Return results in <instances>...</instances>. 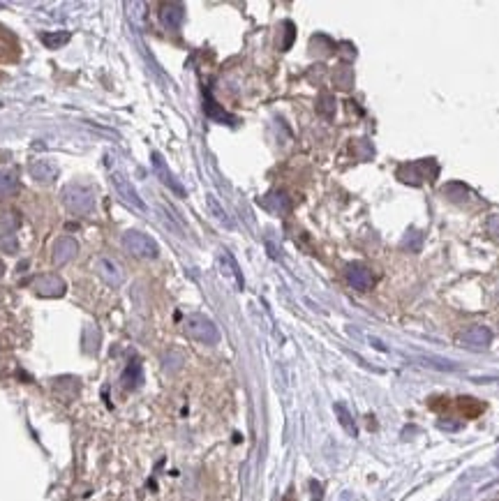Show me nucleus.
I'll return each instance as SVG.
<instances>
[{
    "mask_svg": "<svg viewBox=\"0 0 499 501\" xmlns=\"http://www.w3.org/2000/svg\"><path fill=\"white\" fill-rule=\"evenodd\" d=\"M19 190L16 176L14 173H0V199H7Z\"/></svg>",
    "mask_w": 499,
    "mask_h": 501,
    "instance_id": "f3484780",
    "label": "nucleus"
},
{
    "mask_svg": "<svg viewBox=\"0 0 499 501\" xmlns=\"http://www.w3.org/2000/svg\"><path fill=\"white\" fill-rule=\"evenodd\" d=\"M345 275H347L349 287L356 289V291H370V289H373V284H375V275L366 266V263H349Z\"/></svg>",
    "mask_w": 499,
    "mask_h": 501,
    "instance_id": "39448f33",
    "label": "nucleus"
},
{
    "mask_svg": "<svg viewBox=\"0 0 499 501\" xmlns=\"http://www.w3.org/2000/svg\"><path fill=\"white\" fill-rule=\"evenodd\" d=\"M333 81H336V86L342 88V91H349V88L354 86V72H351V67L340 65L336 74H333Z\"/></svg>",
    "mask_w": 499,
    "mask_h": 501,
    "instance_id": "dca6fc26",
    "label": "nucleus"
},
{
    "mask_svg": "<svg viewBox=\"0 0 499 501\" xmlns=\"http://www.w3.org/2000/svg\"><path fill=\"white\" fill-rule=\"evenodd\" d=\"M31 176L35 181H40V183H49V181H54L56 176H58V169L51 164V162H46V160H37L31 164Z\"/></svg>",
    "mask_w": 499,
    "mask_h": 501,
    "instance_id": "2eb2a0df",
    "label": "nucleus"
},
{
    "mask_svg": "<svg viewBox=\"0 0 499 501\" xmlns=\"http://www.w3.org/2000/svg\"><path fill=\"white\" fill-rule=\"evenodd\" d=\"M123 386L127 390H134V388H139L141 386V381H143V370H141V363L139 360H130V365L125 368L123 372Z\"/></svg>",
    "mask_w": 499,
    "mask_h": 501,
    "instance_id": "ddd939ff",
    "label": "nucleus"
},
{
    "mask_svg": "<svg viewBox=\"0 0 499 501\" xmlns=\"http://www.w3.org/2000/svg\"><path fill=\"white\" fill-rule=\"evenodd\" d=\"M97 273L109 287H121L123 284V270L114 259H100L97 261Z\"/></svg>",
    "mask_w": 499,
    "mask_h": 501,
    "instance_id": "9d476101",
    "label": "nucleus"
},
{
    "mask_svg": "<svg viewBox=\"0 0 499 501\" xmlns=\"http://www.w3.org/2000/svg\"><path fill=\"white\" fill-rule=\"evenodd\" d=\"M218 261H220V268H222V273H224V275H229V278H233V280H236V287H238V289H243V275H241V270H238V263H236V259H233L227 250H220V257H218Z\"/></svg>",
    "mask_w": 499,
    "mask_h": 501,
    "instance_id": "4468645a",
    "label": "nucleus"
},
{
    "mask_svg": "<svg viewBox=\"0 0 499 501\" xmlns=\"http://www.w3.org/2000/svg\"><path fill=\"white\" fill-rule=\"evenodd\" d=\"M206 113H208L211 118H218V121H222V123L227 121L229 125H233V118H231L229 113H224V111L220 109V106L211 100V95H208V93H206Z\"/></svg>",
    "mask_w": 499,
    "mask_h": 501,
    "instance_id": "aec40b11",
    "label": "nucleus"
},
{
    "mask_svg": "<svg viewBox=\"0 0 499 501\" xmlns=\"http://www.w3.org/2000/svg\"><path fill=\"white\" fill-rule=\"evenodd\" d=\"M317 109H319V113L324 116V118H333V113H336V100H333L331 95H321Z\"/></svg>",
    "mask_w": 499,
    "mask_h": 501,
    "instance_id": "4be33fe9",
    "label": "nucleus"
},
{
    "mask_svg": "<svg viewBox=\"0 0 499 501\" xmlns=\"http://www.w3.org/2000/svg\"><path fill=\"white\" fill-rule=\"evenodd\" d=\"M490 342H493V333L485 326H472L460 335V345H465L469 349H485L490 347Z\"/></svg>",
    "mask_w": 499,
    "mask_h": 501,
    "instance_id": "423d86ee",
    "label": "nucleus"
},
{
    "mask_svg": "<svg viewBox=\"0 0 499 501\" xmlns=\"http://www.w3.org/2000/svg\"><path fill=\"white\" fill-rule=\"evenodd\" d=\"M35 289L40 296H51V298H58L65 293V282L58 278V275H44L35 282Z\"/></svg>",
    "mask_w": 499,
    "mask_h": 501,
    "instance_id": "9b49d317",
    "label": "nucleus"
},
{
    "mask_svg": "<svg viewBox=\"0 0 499 501\" xmlns=\"http://www.w3.org/2000/svg\"><path fill=\"white\" fill-rule=\"evenodd\" d=\"M63 201L74 215H91L95 211V196L93 190L81 183H72L63 190Z\"/></svg>",
    "mask_w": 499,
    "mask_h": 501,
    "instance_id": "f257e3e1",
    "label": "nucleus"
},
{
    "mask_svg": "<svg viewBox=\"0 0 499 501\" xmlns=\"http://www.w3.org/2000/svg\"><path fill=\"white\" fill-rule=\"evenodd\" d=\"M206 203H208V208H211V213H213V218H215V220H220V222L224 224V227H231V220L227 218V213H224L222 206H220L218 201H215V196H213V194H208V196H206Z\"/></svg>",
    "mask_w": 499,
    "mask_h": 501,
    "instance_id": "6ab92c4d",
    "label": "nucleus"
},
{
    "mask_svg": "<svg viewBox=\"0 0 499 501\" xmlns=\"http://www.w3.org/2000/svg\"><path fill=\"white\" fill-rule=\"evenodd\" d=\"M336 414H338V418H340V423H342V427H345L349 435H356V427H354V420H351V416H349V411L342 407V405H336Z\"/></svg>",
    "mask_w": 499,
    "mask_h": 501,
    "instance_id": "412c9836",
    "label": "nucleus"
},
{
    "mask_svg": "<svg viewBox=\"0 0 499 501\" xmlns=\"http://www.w3.org/2000/svg\"><path fill=\"white\" fill-rule=\"evenodd\" d=\"M153 169H155V173H158V178L166 185V188H169L171 192H176L178 196H185L188 192H185V188L183 185L178 183L173 178V173L169 171V166H166V162L162 160V155L160 153H153Z\"/></svg>",
    "mask_w": 499,
    "mask_h": 501,
    "instance_id": "6e6552de",
    "label": "nucleus"
},
{
    "mask_svg": "<svg viewBox=\"0 0 499 501\" xmlns=\"http://www.w3.org/2000/svg\"><path fill=\"white\" fill-rule=\"evenodd\" d=\"M76 252H79V245H76V241L70 238V236H63V238H58L54 243V252H51L54 263H56V266H63V263L72 261L76 257Z\"/></svg>",
    "mask_w": 499,
    "mask_h": 501,
    "instance_id": "0eeeda50",
    "label": "nucleus"
},
{
    "mask_svg": "<svg viewBox=\"0 0 499 501\" xmlns=\"http://www.w3.org/2000/svg\"><path fill=\"white\" fill-rule=\"evenodd\" d=\"M185 333H188L192 340L201 342V345H218L220 342L218 326H215L208 317H203V314H190V317L185 319Z\"/></svg>",
    "mask_w": 499,
    "mask_h": 501,
    "instance_id": "f03ea898",
    "label": "nucleus"
},
{
    "mask_svg": "<svg viewBox=\"0 0 499 501\" xmlns=\"http://www.w3.org/2000/svg\"><path fill=\"white\" fill-rule=\"evenodd\" d=\"M123 248L139 259H158V254H160L158 243H155L148 233H141V231H125Z\"/></svg>",
    "mask_w": 499,
    "mask_h": 501,
    "instance_id": "7ed1b4c3",
    "label": "nucleus"
},
{
    "mask_svg": "<svg viewBox=\"0 0 499 501\" xmlns=\"http://www.w3.org/2000/svg\"><path fill=\"white\" fill-rule=\"evenodd\" d=\"M111 185H114L116 194H119L127 206H132V208L139 211V213H148V206H146V201L139 196V192L134 190L132 181L127 178V176H123L119 171L111 173Z\"/></svg>",
    "mask_w": 499,
    "mask_h": 501,
    "instance_id": "20e7f679",
    "label": "nucleus"
},
{
    "mask_svg": "<svg viewBox=\"0 0 499 501\" xmlns=\"http://www.w3.org/2000/svg\"><path fill=\"white\" fill-rule=\"evenodd\" d=\"M185 16V7L181 3H164L160 7V21L166 31H178Z\"/></svg>",
    "mask_w": 499,
    "mask_h": 501,
    "instance_id": "1a4fd4ad",
    "label": "nucleus"
},
{
    "mask_svg": "<svg viewBox=\"0 0 499 501\" xmlns=\"http://www.w3.org/2000/svg\"><path fill=\"white\" fill-rule=\"evenodd\" d=\"M42 42L49 49H61L70 42V33H63V31L61 33H46V35H42Z\"/></svg>",
    "mask_w": 499,
    "mask_h": 501,
    "instance_id": "a211bd4d",
    "label": "nucleus"
},
{
    "mask_svg": "<svg viewBox=\"0 0 499 501\" xmlns=\"http://www.w3.org/2000/svg\"><path fill=\"white\" fill-rule=\"evenodd\" d=\"M16 248H19V243L14 238V233H3V236H0V250H3V252L14 254Z\"/></svg>",
    "mask_w": 499,
    "mask_h": 501,
    "instance_id": "5701e85b",
    "label": "nucleus"
},
{
    "mask_svg": "<svg viewBox=\"0 0 499 501\" xmlns=\"http://www.w3.org/2000/svg\"><path fill=\"white\" fill-rule=\"evenodd\" d=\"M261 203H263V208H268L271 213H276V215H287L289 208H291V201H289V196L285 192H273Z\"/></svg>",
    "mask_w": 499,
    "mask_h": 501,
    "instance_id": "f8f14e48",
    "label": "nucleus"
}]
</instances>
